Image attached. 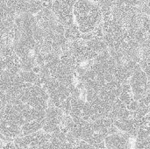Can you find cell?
Masks as SVG:
<instances>
[{"mask_svg":"<svg viewBox=\"0 0 150 149\" xmlns=\"http://www.w3.org/2000/svg\"><path fill=\"white\" fill-rule=\"evenodd\" d=\"M19 76H21L23 82L27 85L35 84L39 79V75L35 74L33 70H30V71L21 70L19 72Z\"/></svg>","mask_w":150,"mask_h":149,"instance_id":"cell-11","label":"cell"},{"mask_svg":"<svg viewBox=\"0 0 150 149\" xmlns=\"http://www.w3.org/2000/svg\"><path fill=\"white\" fill-rule=\"evenodd\" d=\"M119 98H120V100L122 101L127 106L133 100H134V95H133V92H132V91H131V92H127V91H123V90H121V93H120Z\"/></svg>","mask_w":150,"mask_h":149,"instance_id":"cell-12","label":"cell"},{"mask_svg":"<svg viewBox=\"0 0 150 149\" xmlns=\"http://www.w3.org/2000/svg\"><path fill=\"white\" fill-rule=\"evenodd\" d=\"M16 98L22 104L40 111H46L49 105V96L47 90L37 84L26 86Z\"/></svg>","mask_w":150,"mask_h":149,"instance_id":"cell-2","label":"cell"},{"mask_svg":"<svg viewBox=\"0 0 150 149\" xmlns=\"http://www.w3.org/2000/svg\"><path fill=\"white\" fill-rule=\"evenodd\" d=\"M141 27H142L146 32H149V31L150 30V18L149 15L143 13L142 18V25H141Z\"/></svg>","mask_w":150,"mask_h":149,"instance_id":"cell-13","label":"cell"},{"mask_svg":"<svg viewBox=\"0 0 150 149\" xmlns=\"http://www.w3.org/2000/svg\"><path fill=\"white\" fill-rule=\"evenodd\" d=\"M73 14L75 23L82 33L93 32L103 22L100 7L92 0H76Z\"/></svg>","mask_w":150,"mask_h":149,"instance_id":"cell-1","label":"cell"},{"mask_svg":"<svg viewBox=\"0 0 150 149\" xmlns=\"http://www.w3.org/2000/svg\"><path fill=\"white\" fill-rule=\"evenodd\" d=\"M64 115L65 114L61 108L54 105H48L46 110V118L42 131L47 133H54L60 131Z\"/></svg>","mask_w":150,"mask_h":149,"instance_id":"cell-5","label":"cell"},{"mask_svg":"<svg viewBox=\"0 0 150 149\" xmlns=\"http://www.w3.org/2000/svg\"><path fill=\"white\" fill-rule=\"evenodd\" d=\"M45 89L49 96V105L61 108L62 103L70 97V91L67 85L50 76L45 83Z\"/></svg>","mask_w":150,"mask_h":149,"instance_id":"cell-3","label":"cell"},{"mask_svg":"<svg viewBox=\"0 0 150 149\" xmlns=\"http://www.w3.org/2000/svg\"><path fill=\"white\" fill-rule=\"evenodd\" d=\"M131 137L124 132L108 135L105 139L106 149H131Z\"/></svg>","mask_w":150,"mask_h":149,"instance_id":"cell-7","label":"cell"},{"mask_svg":"<svg viewBox=\"0 0 150 149\" xmlns=\"http://www.w3.org/2000/svg\"><path fill=\"white\" fill-rule=\"evenodd\" d=\"M127 108L130 112H135V111L139 108V101H137V100H133V101L127 106Z\"/></svg>","mask_w":150,"mask_h":149,"instance_id":"cell-15","label":"cell"},{"mask_svg":"<svg viewBox=\"0 0 150 149\" xmlns=\"http://www.w3.org/2000/svg\"><path fill=\"white\" fill-rule=\"evenodd\" d=\"M86 45L88 46V47H90L91 50L97 52L98 54L102 53L103 51L108 49L106 44L105 43V41L103 40V39L98 38L97 36H94L91 40L86 41Z\"/></svg>","mask_w":150,"mask_h":149,"instance_id":"cell-9","label":"cell"},{"mask_svg":"<svg viewBox=\"0 0 150 149\" xmlns=\"http://www.w3.org/2000/svg\"><path fill=\"white\" fill-rule=\"evenodd\" d=\"M44 123H45V121H41V120H33V121L25 123L24 125L21 126L20 136L32 134V133H34L41 130L44 126Z\"/></svg>","mask_w":150,"mask_h":149,"instance_id":"cell-8","label":"cell"},{"mask_svg":"<svg viewBox=\"0 0 150 149\" xmlns=\"http://www.w3.org/2000/svg\"><path fill=\"white\" fill-rule=\"evenodd\" d=\"M81 35H82V32H80L78 25L76 23H74L72 25L65 28L64 36L66 37V39L69 41H74V40H80Z\"/></svg>","mask_w":150,"mask_h":149,"instance_id":"cell-10","label":"cell"},{"mask_svg":"<svg viewBox=\"0 0 150 149\" xmlns=\"http://www.w3.org/2000/svg\"><path fill=\"white\" fill-rule=\"evenodd\" d=\"M76 147L78 149H96V148H94L92 145L89 144L84 141H80Z\"/></svg>","mask_w":150,"mask_h":149,"instance_id":"cell-14","label":"cell"},{"mask_svg":"<svg viewBox=\"0 0 150 149\" xmlns=\"http://www.w3.org/2000/svg\"><path fill=\"white\" fill-rule=\"evenodd\" d=\"M76 0H53L52 11L58 21L65 27H69L75 23L73 14L74 6Z\"/></svg>","mask_w":150,"mask_h":149,"instance_id":"cell-4","label":"cell"},{"mask_svg":"<svg viewBox=\"0 0 150 149\" xmlns=\"http://www.w3.org/2000/svg\"><path fill=\"white\" fill-rule=\"evenodd\" d=\"M94 32H86V33H82L81 35V39L85 40V41H88V40H91L93 37H94Z\"/></svg>","mask_w":150,"mask_h":149,"instance_id":"cell-16","label":"cell"},{"mask_svg":"<svg viewBox=\"0 0 150 149\" xmlns=\"http://www.w3.org/2000/svg\"><path fill=\"white\" fill-rule=\"evenodd\" d=\"M129 83L132 88L134 99L137 101H139L149 90L148 76L142 68H139L134 72L130 77Z\"/></svg>","mask_w":150,"mask_h":149,"instance_id":"cell-6","label":"cell"}]
</instances>
